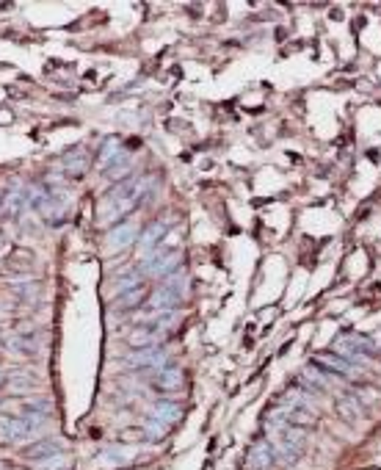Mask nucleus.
Here are the masks:
<instances>
[{
	"label": "nucleus",
	"mask_w": 381,
	"mask_h": 470,
	"mask_svg": "<svg viewBox=\"0 0 381 470\" xmlns=\"http://www.w3.org/2000/svg\"><path fill=\"white\" fill-rule=\"evenodd\" d=\"M150 186H152V177H133V180H125L116 188H111L99 202V224H116L125 219L147 196Z\"/></svg>",
	"instance_id": "f257e3e1"
},
{
	"label": "nucleus",
	"mask_w": 381,
	"mask_h": 470,
	"mask_svg": "<svg viewBox=\"0 0 381 470\" xmlns=\"http://www.w3.org/2000/svg\"><path fill=\"white\" fill-rule=\"evenodd\" d=\"M265 442L271 445L274 462H279V465H296V459L301 457L304 435H301L298 426H290L285 421L268 418L265 421Z\"/></svg>",
	"instance_id": "f03ea898"
},
{
	"label": "nucleus",
	"mask_w": 381,
	"mask_h": 470,
	"mask_svg": "<svg viewBox=\"0 0 381 470\" xmlns=\"http://www.w3.org/2000/svg\"><path fill=\"white\" fill-rule=\"evenodd\" d=\"M186 296H188V277H186L183 269H177V271H171V274L166 277V282L150 296L147 305H150V310H155V313H174V310L186 302Z\"/></svg>",
	"instance_id": "7ed1b4c3"
},
{
	"label": "nucleus",
	"mask_w": 381,
	"mask_h": 470,
	"mask_svg": "<svg viewBox=\"0 0 381 470\" xmlns=\"http://www.w3.org/2000/svg\"><path fill=\"white\" fill-rule=\"evenodd\" d=\"M268 418H277V421H285L290 426H310L315 421V409L310 407L307 396H301L298 390H287L285 396L277 401V407L268 412Z\"/></svg>",
	"instance_id": "20e7f679"
},
{
	"label": "nucleus",
	"mask_w": 381,
	"mask_h": 470,
	"mask_svg": "<svg viewBox=\"0 0 381 470\" xmlns=\"http://www.w3.org/2000/svg\"><path fill=\"white\" fill-rule=\"evenodd\" d=\"M180 263H183V249H166V247H155V249L141 260L138 271H141V277H147V274L160 277V274H171V271H177V269H180Z\"/></svg>",
	"instance_id": "39448f33"
},
{
	"label": "nucleus",
	"mask_w": 381,
	"mask_h": 470,
	"mask_svg": "<svg viewBox=\"0 0 381 470\" xmlns=\"http://www.w3.org/2000/svg\"><path fill=\"white\" fill-rule=\"evenodd\" d=\"M44 418L36 415H17V418H0V440H28L42 429Z\"/></svg>",
	"instance_id": "423d86ee"
},
{
	"label": "nucleus",
	"mask_w": 381,
	"mask_h": 470,
	"mask_svg": "<svg viewBox=\"0 0 381 470\" xmlns=\"http://www.w3.org/2000/svg\"><path fill=\"white\" fill-rule=\"evenodd\" d=\"M166 363V351L158 346H150V348H135L125 357L127 368H160Z\"/></svg>",
	"instance_id": "0eeeda50"
},
{
	"label": "nucleus",
	"mask_w": 381,
	"mask_h": 470,
	"mask_svg": "<svg viewBox=\"0 0 381 470\" xmlns=\"http://www.w3.org/2000/svg\"><path fill=\"white\" fill-rule=\"evenodd\" d=\"M135 235H138V224L135 221H125V224H116V227H111V233L105 235V247L111 252H119L130 247L133 241H135Z\"/></svg>",
	"instance_id": "6e6552de"
},
{
	"label": "nucleus",
	"mask_w": 381,
	"mask_h": 470,
	"mask_svg": "<svg viewBox=\"0 0 381 470\" xmlns=\"http://www.w3.org/2000/svg\"><path fill=\"white\" fill-rule=\"evenodd\" d=\"M337 351L346 354V357H353V360H362L368 354H376V346H373V341H368L362 335H343L337 341Z\"/></svg>",
	"instance_id": "1a4fd4ad"
},
{
	"label": "nucleus",
	"mask_w": 381,
	"mask_h": 470,
	"mask_svg": "<svg viewBox=\"0 0 381 470\" xmlns=\"http://www.w3.org/2000/svg\"><path fill=\"white\" fill-rule=\"evenodd\" d=\"M315 365H320V368H329L332 374H337V376H356L359 374V368H356L353 363L343 360V357H337V354H318Z\"/></svg>",
	"instance_id": "9d476101"
},
{
	"label": "nucleus",
	"mask_w": 381,
	"mask_h": 470,
	"mask_svg": "<svg viewBox=\"0 0 381 470\" xmlns=\"http://www.w3.org/2000/svg\"><path fill=\"white\" fill-rule=\"evenodd\" d=\"M130 346L133 348H150V346H155L163 341V332L160 329H155L152 324H144V327H138V329H133L130 332Z\"/></svg>",
	"instance_id": "9b49d317"
},
{
	"label": "nucleus",
	"mask_w": 381,
	"mask_h": 470,
	"mask_svg": "<svg viewBox=\"0 0 381 470\" xmlns=\"http://www.w3.org/2000/svg\"><path fill=\"white\" fill-rule=\"evenodd\" d=\"M25 205H28V188L17 183V186L6 194V199H3V211H6L8 216H20V213L25 211Z\"/></svg>",
	"instance_id": "f8f14e48"
},
{
	"label": "nucleus",
	"mask_w": 381,
	"mask_h": 470,
	"mask_svg": "<svg viewBox=\"0 0 381 470\" xmlns=\"http://www.w3.org/2000/svg\"><path fill=\"white\" fill-rule=\"evenodd\" d=\"M166 224H169L166 219L152 221V224H150V227H147V230L141 233V238H138V247H141L144 252H152V249H155V247L160 244V238L166 235V230H169Z\"/></svg>",
	"instance_id": "ddd939ff"
},
{
	"label": "nucleus",
	"mask_w": 381,
	"mask_h": 470,
	"mask_svg": "<svg viewBox=\"0 0 381 470\" xmlns=\"http://www.w3.org/2000/svg\"><path fill=\"white\" fill-rule=\"evenodd\" d=\"M150 418H155L160 423H166V426H171V423H177L180 418H183V407L177 404V401H158L152 412H150Z\"/></svg>",
	"instance_id": "4468645a"
},
{
	"label": "nucleus",
	"mask_w": 381,
	"mask_h": 470,
	"mask_svg": "<svg viewBox=\"0 0 381 470\" xmlns=\"http://www.w3.org/2000/svg\"><path fill=\"white\" fill-rule=\"evenodd\" d=\"M249 465H252L254 470H268L274 465V454H271V445H268L265 440L254 442L252 454H249Z\"/></svg>",
	"instance_id": "2eb2a0df"
},
{
	"label": "nucleus",
	"mask_w": 381,
	"mask_h": 470,
	"mask_svg": "<svg viewBox=\"0 0 381 470\" xmlns=\"http://www.w3.org/2000/svg\"><path fill=\"white\" fill-rule=\"evenodd\" d=\"M155 384H158L160 390H180V387H183V371L166 368V371H160V374L155 376Z\"/></svg>",
	"instance_id": "dca6fc26"
},
{
	"label": "nucleus",
	"mask_w": 381,
	"mask_h": 470,
	"mask_svg": "<svg viewBox=\"0 0 381 470\" xmlns=\"http://www.w3.org/2000/svg\"><path fill=\"white\" fill-rule=\"evenodd\" d=\"M53 454H61V442H56V440H42L39 445L28 448V457L36 459V462H42V459H47Z\"/></svg>",
	"instance_id": "f3484780"
},
{
	"label": "nucleus",
	"mask_w": 381,
	"mask_h": 470,
	"mask_svg": "<svg viewBox=\"0 0 381 470\" xmlns=\"http://www.w3.org/2000/svg\"><path fill=\"white\" fill-rule=\"evenodd\" d=\"M119 155H122V144H119V139H108L105 147L99 150V160H97V163H99V169H108Z\"/></svg>",
	"instance_id": "a211bd4d"
},
{
	"label": "nucleus",
	"mask_w": 381,
	"mask_h": 470,
	"mask_svg": "<svg viewBox=\"0 0 381 470\" xmlns=\"http://www.w3.org/2000/svg\"><path fill=\"white\" fill-rule=\"evenodd\" d=\"M64 169L69 175H83L86 172V150H72L69 155L64 158Z\"/></svg>",
	"instance_id": "6ab92c4d"
},
{
	"label": "nucleus",
	"mask_w": 381,
	"mask_h": 470,
	"mask_svg": "<svg viewBox=\"0 0 381 470\" xmlns=\"http://www.w3.org/2000/svg\"><path fill=\"white\" fill-rule=\"evenodd\" d=\"M141 302H144V285H141V288H133V290H125V293H119L116 307H119V310H130V307H135V305H141Z\"/></svg>",
	"instance_id": "aec40b11"
},
{
	"label": "nucleus",
	"mask_w": 381,
	"mask_h": 470,
	"mask_svg": "<svg viewBox=\"0 0 381 470\" xmlns=\"http://www.w3.org/2000/svg\"><path fill=\"white\" fill-rule=\"evenodd\" d=\"M141 271L138 269H133V271H127V274H122L119 277V282H116V293H125V290H133V288H141Z\"/></svg>",
	"instance_id": "412c9836"
},
{
	"label": "nucleus",
	"mask_w": 381,
	"mask_h": 470,
	"mask_svg": "<svg viewBox=\"0 0 381 470\" xmlns=\"http://www.w3.org/2000/svg\"><path fill=\"white\" fill-rule=\"evenodd\" d=\"M36 468L39 470H66L69 468V457H66V454H53V457L36 462Z\"/></svg>",
	"instance_id": "4be33fe9"
},
{
	"label": "nucleus",
	"mask_w": 381,
	"mask_h": 470,
	"mask_svg": "<svg viewBox=\"0 0 381 470\" xmlns=\"http://www.w3.org/2000/svg\"><path fill=\"white\" fill-rule=\"evenodd\" d=\"M130 163H133V160H130V155H125V153H122V155L116 158V160H114V163H111V166L105 169V175L116 180V177H122L127 169H130Z\"/></svg>",
	"instance_id": "5701e85b"
},
{
	"label": "nucleus",
	"mask_w": 381,
	"mask_h": 470,
	"mask_svg": "<svg viewBox=\"0 0 381 470\" xmlns=\"http://www.w3.org/2000/svg\"><path fill=\"white\" fill-rule=\"evenodd\" d=\"M166 432H169V426L166 423H160V421H155V418H150L147 421V435L152 440H163L166 437Z\"/></svg>",
	"instance_id": "b1692460"
},
{
	"label": "nucleus",
	"mask_w": 381,
	"mask_h": 470,
	"mask_svg": "<svg viewBox=\"0 0 381 470\" xmlns=\"http://www.w3.org/2000/svg\"><path fill=\"white\" fill-rule=\"evenodd\" d=\"M340 412H343L349 421H353V418H359V412H362V409L356 407V401H353V399H343V401H340Z\"/></svg>",
	"instance_id": "393cba45"
},
{
	"label": "nucleus",
	"mask_w": 381,
	"mask_h": 470,
	"mask_svg": "<svg viewBox=\"0 0 381 470\" xmlns=\"http://www.w3.org/2000/svg\"><path fill=\"white\" fill-rule=\"evenodd\" d=\"M0 382H3V374H0Z\"/></svg>",
	"instance_id": "a878e982"
}]
</instances>
